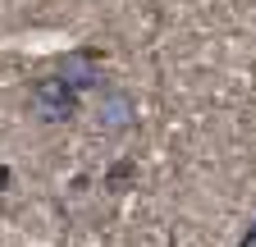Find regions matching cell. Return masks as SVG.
I'll list each match as a JSON object with an SVG mask.
<instances>
[{"label":"cell","mask_w":256,"mask_h":247,"mask_svg":"<svg viewBox=\"0 0 256 247\" xmlns=\"http://www.w3.org/2000/svg\"><path fill=\"white\" fill-rule=\"evenodd\" d=\"M78 110H82V92L55 69L28 82V114L37 124H74Z\"/></svg>","instance_id":"1"},{"label":"cell","mask_w":256,"mask_h":247,"mask_svg":"<svg viewBox=\"0 0 256 247\" xmlns=\"http://www.w3.org/2000/svg\"><path fill=\"white\" fill-rule=\"evenodd\" d=\"M92 119H96V128H101L106 138H124V133L138 124V101H133V92L119 87V82H101V87L92 92Z\"/></svg>","instance_id":"2"},{"label":"cell","mask_w":256,"mask_h":247,"mask_svg":"<svg viewBox=\"0 0 256 247\" xmlns=\"http://www.w3.org/2000/svg\"><path fill=\"white\" fill-rule=\"evenodd\" d=\"M60 78H69L78 92H96L106 78H101V50H92V46H78V50H64L55 64H50Z\"/></svg>","instance_id":"3"},{"label":"cell","mask_w":256,"mask_h":247,"mask_svg":"<svg viewBox=\"0 0 256 247\" xmlns=\"http://www.w3.org/2000/svg\"><path fill=\"white\" fill-rule=\"evenodd\" d=\"M133 178H138V160H114V165H110V174H106V188L119 197L124 188H133Z\"/></svg>","instance_id":"4"},{"label":"cell","mask_w":256,"mask_h":247,"mask_svg":"<svg viewBox=\"0 0 256 247\" xmlns=\"http://www.w3.org/2000/svg\"><path fill=\"white\" fill-rule=\"evenodd\" d=\"M238 247H256V220H252V224H247V234H242V238H238Z\"/></svg>","instance_id":"5"}]
</instances>
